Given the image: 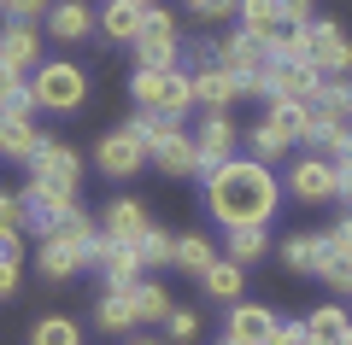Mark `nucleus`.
<instances>
[{
	"mask_svg": "<svg viewBox=\"0 0 352 345\" xmlns=\"http://www.w3.org/2000/svg\"><path fill=\"white\" fill-rule=\"evenodd\" d=\"M88 29H94L88 0H53V12H47V36L53 41H88Z\"/></svg>",
	"mask_w": 352,
	"mask_h": 345,
	"instance_id": "nucleus-19",
	"label": "nucleus"
},
{
	"mask_svg": "<svg viewBox=\"0 0 352 345\" xmlns=\"http://www.w3.org/2000/svg\"><path fill=\"white\" fill-rule=\"evenodd\" d=\"M340 345H352V328H346V340H340Z\"/></svg>",
	"mask_w": 352,
	"mask_h": 345,
	"instance_id": "nucleus-48",
	"label": "nucleus"
},
{
	"mask_svg": "<svg viewBox=\"0 0 352 345\" xmlns=\"http://www.w3.org/2000/svg\"><path fill=\"white\" fill-rule=\"evenodd\" d=\"M18 293V263H0V298Z\"/></svg>",
	"mask_w": 352,
	"mask_h": 345,
	"instance_id": "nucleus-45",
	"label": "nucleus"
},
{
	"mask_svg": "<svg viewBox=\"0 0 352 345\" xmlns=\"http://www.w3.org/2000/svg\"><path fill=\"white\" fill-rule=\"evenodd\" d=\"M176 71H147V64H135V76H129V94H135L141 111H159L164 106V88H170Z\"/></svg>",
	"mask_w": 352,
	"mask_h": 345,
	"instance_id": "nucleus-28",
	"label": "nucleus"
},
{
	"mask_svg": "<svg viewBox=\"0 0 352 345\" xmlns=\"http://www.w3.org/2000/svg\"><path fill=\"white\" fill-rule=\"evenodd\" d=\"M176 53H182V41H135V64H147V71H176Z\"/></svg>",
	"mask_w": 352,
	"mask_h": 345,
	"instance_id": "nucleus-36",
	"label": "nucleus"
},
{
	"mask_svg": "<svg viewBox=\"0 0 352 345\" xmlns=\"http://www.w3.org/2000/svg\"><path fill=\"white\" fill-rule=\"evenodd\" d=\"M41 141H47V135H41L30 117H0V158H24L30 164Z\"/></svg>",
	"mask_w": 352,
	"mask_h": 345,
	"instance_id": "nucleus-23",
	"label": "nucleus"
},
{
	"mask_svg": "<svg viewBox=\"0 0 352 345\" xmlns=\"http://www.w3.org/2000/svg\"><path fill=\"white\" fill-rule=\"evenodd\" d=\"M217 64H229V71L247 82V94H258V82L270 71H276V47H270V36H252V29H235V36L217 41Z\"/></svg>",
	"mask_w": 352,
	"mask_h": 345,
	"instance_id": "nucleus-2",
	"label": "nucleus"
},
{
	"mask_svg": "<svg viewBox=\"0 0 352 345\" xmlns=\"http://www.w3.org/2000/svg\"><path fill=\"white\" fill-rule=\"evenodd\" d=\"M41 59V29L24 24V18H12V24L0 29V64H12V71H36Z\"/></svg>",
	"mask_w": 352,
	"mask_h": 345,
	"instance_id": "nucleus-18",
	"label": "nucleus"
},
{
	"mask_svg": "<svg viewBox=\"0 0 352 345\" xmlns=\"http://www.w3.org/2000/svg\"><path fill=\"white\" fill-rule=\"evenodd\" d=\"M212 263H217V252L206 235H176V270L182 275H206Z\"/></svg>",
	"mask_w": 352,
	"mask_h": 345,
	"instance_id": "nucleus-29",
	"label": "nucleus"
},
{
	"mask_svg": "<svg viewBox=\"0 0 352 345\" xmlns=\"http://www.w3.org/2000/svg\"><path fill=\"white\" fill-rule=\"evenodd\" d=\"M176 123H182V117H170V111H135V117H129V123H124V129H129V135H135V141H141V147H147V152H153V147H159V141H164V135H170V129H176Z\"/></svg>",
	"mask_w": 352,
	"mask_h": 345,
	"instance_id": "nucleus-31",
	"label": "nucleus"
},
{
	"mask_svg": "<svg viewBox=\"0 0 352 345\" xmlns=\"http://www.w3.org/2000/svg\"><path fill=\"white\" fill-rule=\"evenodd\" d=\"M135 345H159V340H135Z\"/></svg>",
	"mask_w": 352,
	"mask_h": 345,
	"instance_id": "nucleus-47",
	"label": "nucleus"
},
{
	"mask_svg": "<svg viewBox=\"0 0 352 345\" xmlns=\"http://www.w3.org/2000/svg\"><path fill=\"white\" fill-rule=\"evenodd\" d=\"M141 263L147 270H176V235H164L159 222H153L147 240H141Z\"/></svg>",
	"mask_w": 352,
	"mask_h": 345,
	"instance_id": "nucleus-34",
	"label": "nucleus"
},
{
	"mask_svg": "<svg viewBox=\"0 0 352 345\" xmlns=\"http://www.w3.org/2000/svg\"><path fill=\"white\" fill-rule=\"evenodd\" d=\"M36 82L12 64H0V117H36Z\"/></svg>",
	"mask_w": 352,
	"mask_h": 345,
	"instance_id": "nucleus-20",
	"label": "nucleus"
},
{
	"mask_svg": "<svg viewBox=\"0 0 352 345\" xmlns=\"http://www.w3.org/2000/svg\"><path fill=\"white\" fill-rule=\"evenodd\" d=\"M276 345H317V340H311V333H305V322H282Z\"/></svg>",
	"mask_w": 352,
	"mask_h": 345,
	"instance_id": "nucleus-44",
	"label": "nucleus"
},
{
	"mask_svg": "<svg viewBox=\"0 0 352 345\" xmlns=\"http://www.w3.org/2000/svg\"><path fill=\"white\" fill-rule=\"evenodd\" d=\"M223 345H241V340H229V333H223Z\"/></svg>",
	"mask_w": 352,
	"mask_h": 345,
	"instance_id": "nucleus-46",
	"label": "nucleus"
},
{
	"mask_svg": "<svg viewBox=\"0 0 352 345\" xmlns=\"http://www.w3.org/2000/svg\"><path fill=\"white\" fill-rule=\"evenodd\" d=\"M317 88H323L317 64L288 59V64H276V71H270V76L258 82V94H264V99H300V106H311V99H317Z\"/></svg>",
	"mask_w": 352,
	"mask_h": 345,
	"instance_id": "nucleus-10",
	"label": "nucleus"
},
{
	"mask_svg": "<svg viewBox=\"0 0 352 345\" xmlns=\"http://www.w3.org/2000/svg\"><path fill=\"white\" fill-rule=\"evenodd\" d=\"M276 6H282V24H311V0H276Z\"/></svg>",
	"mask_w": 352,
	"mask_h": 345,
	"instance_id": "nucleus-43",
	"label": "nucleus"
},
{
	"mask_svg": "<svg viewBox=\"0 0 352 345\" xmlns=\"http://www.w3.org/2000/svg\"><path fill=\"white\" fill-rule=\"evenodd\" d=\"M88 263H94L100 281L118 287V293H129V287L141 281V270H147V263H141V246H124V240H112V235H100V246H94Z\"/></svg>",
	"mask_w": 352,
	"mask_h": 345,
	"instance_id": "nucleus-9",
	"label": "nucleus"
},
{
	"mask_svg": "<svg viewBox=\"0 0 352 345\" xmlns=\"http://www.w3.org/2000/svg\"><path fill=\"white\" fill-rule=\"evenodd\" d=\"M41 12H53L47 0H6V18H24V24H36Z\"/></svg>",
	"mask_w": 352,
	"mask_h": 345,
	"instance_id": "nucleus-42",
	"label": "nucleus"
},
{
	"mask_svg": "<svg viewBox=\"0 0 352 345\" xmlns=\"http://www.w3.org/2000/svg\"><path fill=\"white\" fill-rule=\"evenodd\" d=\"M247 147H252V158H264V164H276V158H288V147H294V135L276 123V117H258V123L247 129Z\"/></svg>",
	"mask_w": 352,
	"mask_h": 345,
	"instance_id": "nucleus-24",
	"label": "nucleus"
},
{
	"mask_svg": "<svg viewBox=\"0 0 352 345\" xmlns=\"http://www.w3.org/2000/svg\"><path fill=\"white\" fill-rule=\"evenodd\" d=\"M24 205H30V228H41V235H47L53 222H59L65 211L76 205V187H65V182H41V176H30V187H24Z\"/></svg>",
	"mask_w": 352,
	"mask_h": 345,
	"instance_id": "nucleus-12",
	"label": "nucleus"
},
{
	"mask_svg": "<svg viewBox=\"0 0 352 345\" xmlns=\"http://www.w3.org/2000/svg\"><path fill=\"white\" fill-rule=\"evenodd\" d=\"M141 18H147L141 0H106V6H100V36L106 41H135L141 36Z\"/></svg>",
	"mask_w": 352,
	"mask_h": 345,
	"instance_id": "nucleus-21",
	"label": "nucleus"
},
{
	"mask_svg": "<svg viewBox=\"0 0 352 345\" xmlns=\"http://www.w3.org/2000/svg\"><path fill=\"white\" fill-rule=\"evenodd\" d=\"M241 29H252V36H270V41H276V29H282V6H276V0H241Z\"/></svg>",
	"mask_w": 352,
	"mask_h": 345,
	"instance_id": "nucleus-32",
	"label": "nucleus"
},
{
	"mask_svg": "<svg viewBox=\"0 0 352 345\" xmlns=\"http://www.w3.org/2000/svg\"><path fill=\"white\" fill-rule=\"evenodd\" d=\"M194 147H200V182H212L235 158V123H229L223 111H206L200 123H194Z\"/></svg>",
	"mask_w": 352,
	"mask_h": 345,
	"instance_id": "nucleus-7",
	"label": "nucleus"
},
{
	"mask_svg": "<svg viewBox=\"0 0 352 345\" xmlns=\"http://www.w3.org/2000/svg\"><path fill=\"white\" fill-rule=\"evenodd\" d=\"M135 298L129 293H118V287H106L100 293V305H94V328H106V333H124V328H135Z\"/></svg>",
	"mask_w": 352,
	"mask_h": 345,
	"instance_id": "nucleus-25",
	"label": "nucleus"
},
{
	"mask_svg": "<svg viewBox=\"0 0 352 345\" xmlns=\"http://www.w3.org/2000/svg\"><path fill=\"white\" fill-rule=\"evenodd\" d=\"M305 41H311L305 59L317 64V76H352V36L335 24V18H311Z\"/></svg>",
	"mask_w": 352,
	"mask_h": 345,
	"instance_id": "nucleus-5",
	"label": "nucleus"
},
{
	"mask_svg": "<svg viewBox=\"0 0 352 345\" xmlns=\"http://www.w3.org/2000/svg\"><path fill=\"white\" fill-rule=\"evenodd\" d=\"M0 12H6V0H0Z\"/></svg>",
	"mask_w": 352,
	"mask_h": 345,
	"instance_id": "nucleus-49",
	"label": "nucleus"
},
{
	"mask_svg": "<svg viewBox=\"0 0 352 345\" xmlns=\"http://www.w3.org/2000/svg\"><path fill=\"white\" fill-rule=\"evenodd\" d=\"M147 228H153V217H147V205H141V199H112V205L100 211V235L124 240V246H141V240H147Z\"/></svg>",
	"mask_w": 352,
	"mask_h": 345,
	"instance_id": "nucleus-15",
	"label": "nucleus"
},
{
	"mask_svg": "<svg viewBox=\"0 0 352 345\" xmlns=\"http://www.w3.org/2000/svg\"><path fill=\"white\" fill-rule=\"evenodd\" d=\"M229 235V258L235 263H258L270 252V235H264V222H241V228H223Z\"/></svg>",
	"mask_w": 352,
	"mask_h": 345,
	"instance_id": "nucleus-27",
	"label": "nucleus"
},
{
	"mask_svg": "<svg viewBox=\"0 0 352 345\" xmlns=\"http://www.w3.org/2000/svg\"><path fill=\"white\" fill-rule=\"evenodd\" d=\"M323 281L335 287V293H352V246H335V252H329V270H323Z\"/></svg>",
	"mask_w": 352,
	"mask_h": 345,
	"instance_id": "nucleus-38",
	"label": "nucleus"
},
{
	"mask_svg": "<svg viewBox=\"0 0 352 345\" xmlns=\"http://www.w3.org/2000/svg\"><path fill=\"white\" fill-rule=\"evenodd\" d=\"M30 345H82V328L71 316H41L30 328Z\"/></svg>",
	"mask_w": 352,
	"mask_h": 345,
	"instance_id": "nucleus-33",
	"label": "nucleus"
},
{
	"mask_svg": "<svg viewBox=\"0 0 352 345\" xmlns=\"http://www.w3.org/2000/svg\"><path fill=\"white\" fill-rule=\"evenodd\" d=\"M135 41H182V36H176V12L147 6V18H141V36H135Z\"/></svg>",
	"mask_w": 352,
	"mask_h": 345,
	"instance_id": "nucleus-37",
	"label": "nucleus"
},
{
	"mask_svg": "<svg viewBox=\"0 0 352 345\" xmlns=\"http://www.w3.org/2000/svg\"><path fill=\"white\" fill-rule=\"evenodd\" d=\"M141 6H153V0H141Z\"/></svg>",
	"mask_w": 352,
	"mask_h": 345,
	"instance_id": "nucleus-50",
	"label": "nucleus"
},
{
	"mask_svg": "<svg viewBox=\"0 0 352 345\" xmlns=\"http://www.w3.org/2000/svg\"><path fill=\"white\" fill-rule=\"evenodd\" d=\"M346 328H352V310L346 305H317L311 316H305V333H311L317 345H340Z\"/></svg>",
	"mask_w": 352,
	"mask_h": 345,
	"instance_id": "nucleus-26",
	"label": "nucleus"
},
{
	"mask_svg": "<svg viewBox=\"0 0 352 345\" xmlns=\"http://www.w3.org/2000/svg\"><path fill=\"white\" fill-rule=\"evenodd\" d=\"M88 258H94V252H88L82 240L59 235V228H47V235H41V246H36V270L47 275V281H71L76 270H88Z\"/></svg>",
	"mask_w": 352,
	"mask_h": 345,
	"instance_id": "nucleus-8",
	"label": "nucleus"
},
{
	"mask_svg": "<svg viewBox=\"0 0 352 345\" xmlns=\"http://www.w3.org/2000/svg\"><path fill=\"white\" fill-rule=\"evenodd\" d=\"M30 176L76 187V182H82V158H76V152L65 147V141H41V147H36V158H30Z\"/></svg>",
	"mask_w": 352,
	"mask_h": 345,
	"instance_id": "nucleus-17",
	"label": "nucleus"
},
{
	"mask_svg": "<svg viewBox=\"0 0 352 345\" xmlns=\"http://www.w3.org/2000/svg\"><path fill=\"white\" fill-rule=\"evenodd\" d=\"M329 252H335L329 228L288 235V240H282V270H294V275H323V270H329Z\"/></svg>",
	"mask_w": 352,
	"mask_h": 345,
	"instance_id": "nucleus-13",
	"label": "nucleus"
},
{
	"mask_svg": "<svg viewBox=\"0 0 352 345\" xmlns=\"http://www.w3.org/2000/svg\"><path fill=\"white\" fill-rule=\"evenodd\" d=\"M147 164H153L159 176H200V147H194V129L176 123L170 135L147 152Z\"/></svg>",
	"mask_w": 352,
	"mask_h": 345,
	"instance_id": "nucleus-14",
	"label": "nucleus"
},
{
	"mask_svg": "<svg viewBox=\"0 0 352 345\" xmlns=\"http://www.w3.org/2000/svg\"><path fill=\"white\" fill-rule=\"evenodd\" d=\"M241 281H247V263H235V258H217L212 270L200 275L206 298H217V305H241Z\"/></svg>",
	"mask_w": 352,
	"mask_h": 345,
	"instance_id": "nucleus-22",
	"label": "nucleus"
},
{
	"mask_svg": "<svg viewBox=\"0 0 352 345\" xmlns=\"http://www.w3.org/2000/svg\"><path fill=\"white\" fill-rule=\"evenodd\" d=\"M288 193L300 199V205H329V199H340V170H335V158H323V152H305V158H294V170H288Z\"/></svg>",
	"mask_w": 352,
	"mask_h": 345,
	"instance_id": "nucleus-4",
	"label": "nucleus"
},
{
	"mask_svg": "<svg viewBox=\"0 0 352 345\" xmlns=\"http://www.w3.org/2000/svg\"><path fill=\"white\" fill-rule=\"evenodd\" d=\"M194 94H200L206 111H223V106H235V99L247 94V82H241L229 64H200V71H194Z\"/></svg>",
	"mask_w": 352,
	"mask_h": 345,
	"instance_id": "nucleus-16",
	"label": "nucleus"
},
{
	"mask_svg": "<svg viewBox=\"0 0 352 345\" xmlns=\"http://www.w3.org/2000/svg\"><path fill=\"white\" fill-rule=\"evenodd\" d=\"M129 298H135V316L141 322H170V293H164V287L159 281H135V287H129Z\"/></svg>",
	"mask_w": 352,
	"mask_h": 345,
	"instance_id": "nucleus-30",
	"label": "nucleus"
},
{
	"mask_svg": "<svg viewBox=\"0 0 352 345\" xmlns=\"http://www.w3.org/2000/svg\"><path fill=\"white\" fill-rule=\"evenodd\" d=\"M0 263H24V228H0Z\"/></svg>",
	"mask_w": 352,
	"mask_h": 345,
	"instance_id": "nucleus-41",
	"label": "nucleus"
},
{
	"mask_svg": "<svg viewBox=\"0 0 352 345\" xmlns=\"http://www.w3.org/2000/svg\"><path fill=\"white\" fill-rule=\"evenodd\" d=\"M141 164H147V147H141V141L129 135L124 123H118L112 135L94 141V170L112 176V182H129V176H141Z\"/></svg>",
	"mask_w": 352,
	"mask_h": 345,
	"instance_id": "nucleus-6",
	"label": "nucleus"
},
{
	"mask_svg": "<svg viewBox=\"0 0 352 345\" xmlns=\"http://www.w3.org/2000/svg\"><path fill=\"white\" fill-rule=\"evenodd\" d=\"M282 205V187L276 176H270V164L264 158H229L223 170L206 182V211H212L223 228H241V222H270Z\"/></svg>",
	"mask_w": 352,
	"mask_h": 345,
	"instance_id": "nucleus-1",
	"label": "nucleus"
},
{
	"mask_svg": "<svg viewBox=\"0 0 352 345\" xmlns=\"http://www.w3.org/2000/svg\"><path fill=\"white\" fill-rule=\"evenodd\" d=\"M229 340H241V345H276V333H282V316L270 305H229Z\"/></svg>",
	"mask_w": 352,
	"mask_h": 345,
	"instance_id": "nucleus-11",
	"label": "nucleus"
},
{
	"mask_svg": "<svg viewBox=\"0 0 352 345\" xmlns=\"http://www.w3.org/2000/svg\"><path fill=\"white\" fill-rule=\"evenodd\" d=\"M194 18H206V24H223L229 12H241V0H182Z\"/></svg>",
	"mask_w": 352,
	"mask_h": 345,
	"instance_id": "nucleus-40",
	"label": "nucleus"
},
{
	"mask_svg": "<svg viewBox=\"0 0 352 345\" xmlns=\"http://www.w3.org/2000/svg\"><path fill=\"white\" fill-rule=\"evenodd\" d=\"M164 328H170V340H176V345H188L194 333H200V310H188V305H176V310H170V322H164Z\"/></svg>",
	"mask_w": 352,
	"mask_h": 345,
	"instance_id": "nucleus-39",
	"label": "nucleus"
},
{
	"mask_svg": "<svg viewBox=\"0 0 352 345\" xmlns=\"http://www.w3.org/2000/svg\"><path fill=\"white\" fill-rule=\"evenodd\" d=\"M30 82H36V106L41 111H82V99H88V76H82V64H71V59L41 64Z\"/></svg>",
	"mask_w": 352,
	"mask_h": 345,
	"instance_id": "nucleus-3",
	"label": "nucleus"
},
{
	"mask_svg": "<svg viewBox=\"0 0 352 345\" xmlns=\"http://www.w3.org/2000/svg\"><path fill=\"white\" fill-rule=\"evenodd\" d=\"M264 117H276L294 141H305V129H311V106H300V99H270V111H264Z\"/></svg>",
	"mask_w": 352,
	"mask_h": 345,
	"instance_id": "nucleus-35",
	"label": "nucleus"
}]
</instances>
